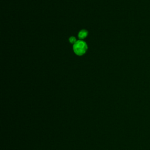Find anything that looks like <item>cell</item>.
<instances>
[{"instance_id": "cell-1", "label": "cell", "mask_w": 150, "mask_h": 150, "mask_svg": "<svg viewBox=\"0 0 150 150\" xmlns=\"http://www.w3.org/2000/svg\"><path fill=\"white\" fill-rule=\"evenodd\" d=\"M87 50V45L86 43L81 40L76 41L73 45V50L75 54L79 56L84 54Z\"/></svg>"}, {"instance_id": "cell-2", "label": "cell", "mask_w": 150, "mask_h": 150, "mask_svg": "<svg viewBox=\"0 0 150 150\" xmlns=\"http://www.w3.org/2000/svg\"><path fill=\"white\" fill-rule=\"evenodd\" d=\"M88 32L86 30H80L79 33H78V37L79 38V39H83L84 38H86V36H87Z\"/></svg>"}, {"instance_id": "cell-3", "label": "cell", "mask_w": 150, "mask_h": 150, "mask_svg": "<svg viewBox=\"0 0 150 150\" xmlns=\"http://www.w3.org/2000/svg\"><path fill=\"white\" fill-rule=\"evenodd\" d=\"M76 38L75 37H74V36H71V37H70V38H69V42L71 43H72V44H74L76 42Z\"/></svg>"}]
</instances>
